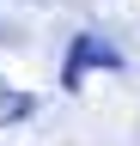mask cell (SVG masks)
<instances>
[{
    "label": "cell",
    "instance_id": "6da1fadb",
    "mask_svg": "<svg viewBox=\"0 0 140 146\" xmlns=\"http://www.w3.org/2000/svg\"><path fill=\"white\" fill-rule=\"evenodd\" d=\"M85 67H110V73H116V67H122V55H116L110 43H104L98 31H79V36H73V55H67V67H61L67 91H73V85L85 79Z\"/></svg>",
    "mask_w": 140,
    "mask_h": 146
},
{
    "label": "cell",
    "instance_id": "7a4b0ae2",
    "mask_svg": "<svg viewBox=\"0 0 140 146\" xmlns=\"http://www.w3.org/2000/svg\"><path fill=\"white\" fill-rule=\"evenodd\" d=\"M25 116H37V98L0 79V128H12V122H25Z\"/></svg>",
    "mask_w": 140,
    "mask_h": 146
}]
</instances>
